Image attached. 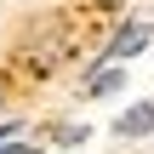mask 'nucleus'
Segmentation results:
<instances>
[{
	"label": "nucleus",
	"mask_w": 154,
	"mask_h": 154,
	"mask_svg": "<svg viewBox=\"0 0 154 154\" xmlns=\"http://www.w3.org/2000/svg\"><path fill=\"white\" fill-rule=\"evenodd\" d=\"M114 91H126V69L120 63H91V74H86V91L80 97H114Z\"/></svg>",
	"instance_id": "7ed1b4c3"
},
{
	"label": "nucleus",
	"mask_w": 154,
	"mask_h": 154,
	"mask_svg": "<svg viewBox=\"0 0 154 154\" xmlns=\"http://www.w3.org/2000/svg\"><path fill=\"white\" fill-rule=\"evenodd\" d=\"M0 109H6V80H0Z\"/></svg>",
	"instance_id": "1a4fd4ad"
},
{
	"label": "nucleus",
	"mask_w": 154,
	"mask_h": 154,
	"mask_svg": "<svg viewBox=\"0 0 154 154\" xmlns=\"http://www.w3.org/2000/svg\"><path fill=\"white\" fill-rule=\"evenodd\" d=\"M149 40H154V23H149V17H126V23L109 34V46H103V57H97V63H120V69H126L131 57H143V51H149Z\"/></svg>",
	"instance_id": "f03ea898"
},
{
	"label": "nucleus",
	"mask_w": 154,
	"mask_h": 154,
	"mask_svg": "<svg viewBox=\"0 0 154 154\" xmlns=\"http://www.w3.org/2000/svg\"><path fill=\"white\" fill-rule=\"evenodd\" d=\"M114 137H154V97H149V103H131V109H120V120H114Z\"/></svg>",
	"instance_id": "20e7f679"
},
{
	"label": "nucleus",
	"mask_w": 154,
	"mask_h": 154,
	"mask_svg": "<svg viewBox=\"0 0 154 154\" xmlns=\"http://www.w3.org/2000/svg\"><path fill=\"white\" fill-rule=\"evenodd\" d=\"M86 137H91V131H86V126H74V120H69V126H57V149H80Z\"/></svg>",
	"instance_id": "39448f33"
},
{
	"label": "nucleus",
	"mask_w": 154,
	"mask_h": 154,
	"mask_svg": "<svg viewBox=\"0 0 154 154\" xmlns=\"http://www.w3.org/2000/svg\"><path fill=\"white\" fill-rule=\"evenodd\" d=\"M17 137H23V120H0V149H11Z\"/></svg>",
	"instance_id": "423d86ee"
},
{
	"label": "nucleus",
	"mask_w": 154,
	"mask_h": 154,
	"mask_svg": "<svg viewBox=\"0 0 154 154\" xmlns=\"http://www.w3.org/2000/svg\"><path fill=\"white\" fill-rule=\"evenodd\" d=\"M0 154H40L34 143H11V149H0Z\"/></svg>",
	"instance_id": "0eeeda50"
},
{
	"label": "nucleus",
	"mask_w": 154,
	"mask_h": 154,
	"mask_svg": "<svg viewBox=\"0 0 154 154\" xmlns=\"http://www.w3.org/2000/svg\"><path fill=\"white\" fill-rule=\"evenodd\" d=\"M91 6H120V0H91Z\"/></svg>",
	"instance_id": "6e6552de"
},
{
	"label": "nucleus",
	"mask_w": 154,
	"mask_h": 154,
	"mask_svg": "<svg viewBox=\"0 0 154 154\" xmlns=\"http://www.w3.org/2000/svg\"><path fill=\"white\" fill-rule=\"evenodd\" d=\"M63 57H69V34H63V23H57V17H51V23H40V29L23 40V69H29V74H51Z\"/></svg>",
	"instance_id": "f257e3e1"
}]
</instances>
